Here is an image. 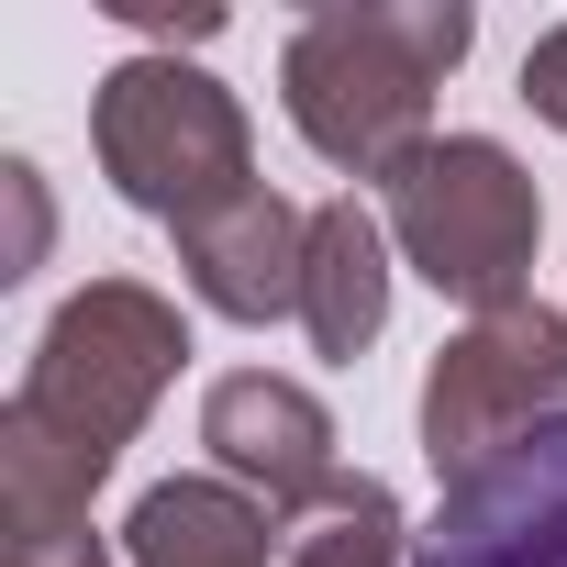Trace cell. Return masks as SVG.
I'll return each mask as SVG.
<instances>
[{
  "instance_id": "obj_1",
  "label": "cell",
  "mask_w": 567,
  "mask_h": 567,
  "mask_svg": "<svg viewBox=\"0 0 567 567\" xmlns=\"http://www.w3.org/2000/svg\"><path fill=\"white\" fill-rule=\"evenodd\" d=\"M178 357H189V323L145 278H90L79 301H56L12 412H0V534H12V556L90 534V489L145 434Z\"/></svg>"
},
{
  "instance_id": "obj_2",
  "label": "cell",
  "mask_w": 567,
  "mask_h": 567,
  "mask_svg": "<svg viewBox=\"0 0 567 567\" xmlns=\"http://www.w3.org/2000/svg\"><path fill=\"white\" fill-rule=\"evenodd\" d=\"M478 45L467 0H323L278 56V101H290L301 145L346 178H390L412 145H434V90Z\"/></svg>"
},
{
  "instance_id": "obj_3",
  "label": "cell",
  "mask_w": 567,
  "mask_h": 567,
  "mask_svg": "<svg viewBox=\"0 0 567 567\" xmlns=\"http://www.w3.org/2000/svg\"><path fill=\"white\" fill-rule=\"evenodd\" d=\"M390 245L412 278H434L445 301H467V323L523 312L534 301V245H545V200L534 167L489 134H434L412 145L390 178Z\"/></svg>"
},
{
  "instance_id": "obj_4",
  "label": "cell",
  "mask_w": 567,
  "mask_h": 567,
  "mask_svg": "<svg viewBox=\"0 0 567 567\" xmlns=\"http://www.w3.org/2000/svg\"><path fill=\"white\" fill-rule=\"evenodd\" d=\"M90 145H101V178L156 223H200L256 189L245 101L189 56H123L90 101Z\"/></svg>"
},
{
  "instance_id": "obj_5",
  "label": "cell",
  "mask_w": 567,
  "mask_h": 567,
  "mask_svg": "<svg viewBox=\"0 0 567 567\" xmlns=\"http://www.w3.org/2000/svg\"><path fill=\"white\" fill-rule=\"evenodd\" d=\"M545 423H567V312H545V301L467 323L423 368V456H434V478H467V467H489L501 445H523Z\"/></svg>"
},
{
  "instance_id": "obj_6",
  "label": "cell",
  "mask_w": 567,
  "mask_h": 567,
  "mask_svg": "<svg viewBox=\"0 0 567 567\" xmlns=\"http://www.w3.org/2000/svg\"><path fill=\"white\" fill-rule=\"evenodd\" d=\"M412 567H567V423L445 478V512L412 534Z\"/></svg>"
},
{
  "instance_id": "obj_7",
  "label": "cell",
  "mask_w": 567,
  "mask_h": 567,
  "mask_svg": "<svg viewBox=\"0 0 567 567\" xmlns=\"http://www.w3.org/2000/svg\"><path fill=\"white\" fill-rule=\"evenodd\" d=\"M200 445H212V478L256 489L278 523H301L346 489L334 467V412L301 390V379H267V368H234L200 390Z\"/></svg>"
},
{
  "instance_id": "obj_8",
  "label": "cell",
  "mask_w": 567,
  "mask_h": 567,
  "mask_svg": "<svg viewBox=\"0 0 567 567\" xmlns=\"http://www.w3.org/2000/svg\"><path fill=\"white\" fill-rule=\"evenodd\" d=\"M178 267H189V290L200 312L223 323H278V312H301V267H312V212L301 200H278L267 178L200 223H178Z\"/></svg>"
},
{
  "instance_id": "obj_9",
  "label": "cell",
  "mask_w": 567,
  "mask_h": 567,
  "mask_svg": "<svg viewBox=\"0 0 567 567\" xmlns=\"http://www.w3.org/2000/svg\"><path fill=\"white\" fill-rule=\"evenodd\" d=\"M379 323H390V223H379V212H368L357 189H334V200H312L301 334H312V357L357 368V357L379 346Z\"/></svg>"
},
{
  "instance_id": "obj_10",
  "label": "cell",
  "mask_w": 567,
  "mask_h": 567,
  "mask_svg": "<svg viewBox=\"0 0 567 567\" xmlns=\"http://www.w3.org/2000/svg\"><path fill=\"white\" fill-rule=\"evenodd\" d=\"M290 534L256 489L234 478H156L123 523V556L134 567H267V545Z\"/></svg>"
},
{
  "instance_id": "obj_11",
  "label": "cell",
  "mask_w": 567,
  "mask_h": 567,
  "mask_svg": "<svg viewBox=\"0 0 567 567\" xmlns=\"http://www.w3.org/2000/svg\"><path fill=\"white\" fill-rule=\"evenodd\" d=\"M290 567H412V523H401L390 478H346V489L301 523Z\"/></svg>"
},
{
  "instance_id": "obj_12",
  "label": "cell",
  "mask_w": 567,
  "mask_h": 567,
  "mask_svg": "<svg viewBox=\"0 0 567 567\" xmlns=\"http://www.w3.org/2000/svg\"><path fill=\"white\" fill-rule=\"evenodd\" d=\"M112 23H134V34H178V45H200V34H223V12L212 0H101Z\"/></svg>"
},
{
  "instance_id": "obj_13",
  "label": "cell",
  "mask_w": 567,
  "mask_h": 567,
  "mask_svg": "<svg viewBox=\"0 0 567 567\" xmlns=\"http://www.w3.org/2000/svg\"><path fill=\"white\" fill-rule=\"evenodd\" d=\"M523 101H534V112H545V123L567 134V23H556V34H545V45L523 56Z\"/></svg>"
},
{
  "instance_id": "obj_14",
  "label": "cell",
  "mask_w": 567,
  "mask_h": 567,
  "mask_svg": "<svg viewBox=\"0 0 567 567\" xmlns=\"http://www.w3.org/2000/svg\"><path fill=\"white\" fill-rule=\"evenodd\" d=\"M12 567H112V545L79 534V545H45V556H12Z\"/></svg>"
}]
</instances>
